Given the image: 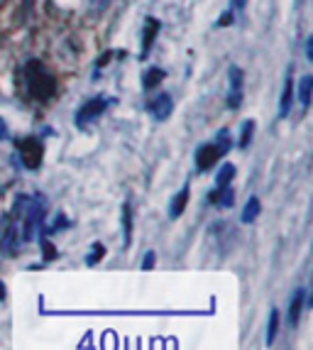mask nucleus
<instances>
[{"label":"nucleus","instance_id":"b1692460","mask_svg":"<svg viewBox=\"0 0 313 350\" xmlns=\"http://www.w3.org/2000/svg\"><path fill=\"white\" fill-rule=\"evenodd\" d=\"M230 23H232V10L226 12V15H223V18L218 20V25H215V27H226V25H230Z\"/></svg>","mask_w":313,"mask_h":350},{"label":"nucleus","instance_id":"f8f14e48","mask_svg":"<svg viewBox=\"0 0 313 350\" xmlns=\"http://www.w3.org/2000/svg\"><path fill=\"white\" fill-rule=\"evenodd\" d=\"M210 199H213L215 204H221L223 208H230L232 201H235V191H232V187L228 184V187H223V189H215V191L210 193Z\"/></svg>","mask_w":313,"mask_h":350},{"label":"nucleus","instance_id":"20e7f679","mask_svg":"<svg viewBox=\"0 0 313 350\" xmlns=\"http://www.w3.org/2000/svg\"><path fill=\"white\" fill-rule=\"evenodd\" d=\"M228 152V145L226 142H215V145H201L198 147V152H196V164H198V170L201 172H208V170H213L215 167V162L223 157Z\"/></svg>","mask_w":313,"mask_h":350},{"label":"nucleus","instance_id":"423d86ee","mask_svg":"<svg viewBox=\"0 0 313 350\" xmlns=\"http://www.w3.org/2000/svg\"><path fill=\"white\" fill-rule=\"evenodd\" d=\"M172 108H174V100H172V96L159 94L150 103V116L154 118L156 123H162V120H167V118L172 116Z\"/></svg>","mask_w":313,"mask_h":350},{"label":"nucleus","instance_id":"f3484780","mask_svg":"<svg viewBox=\"0 0 313 350\" xmlns=\"http://www.w3.org/2000/svg\"><path fill=\"white\" fill-rule=\"evenodd\" d=\"M277 333H279V311L272 309V314H269V328H267V345L274 343Z\"/></svg>","mask_w":313,"mask_h":350},{"label":"nucleus","instance_id":"a211bd4d","mask_svg":"<svg viewBox=\"0 0 313 350\" xmlns=\"http://www.w3.org/2000/svg\"><path fill=\"white\" fill-rule=\"evenodd\" d=\"M252 130H255V120H245L243 123V135H240V147H247L249 140H252Z\"/></svg>","mask_w":313,"mask_h":350},{"label":"nucleus","instance_id":"5701e85b","mask_svg":"<svg viewBox=\"0 0 313 350\" xmlns=\"http://www.w3.org/2000/svg\"><path fill=\"white\" fill-rule=\"evenodd\" d=\"M10 137V130H8V123L0 118V140H8Z\"/></svg>","mask_w":313,"mask_h":350},{"label":"nucleus","instance_id":"f257e3e1","mask_svg":"<svg viewBox=\"0 0 313 350\" xmlns=\"http://www.w3.org/2000/svg\"><path fill=\"white\" fill-rule=\"evenodd\" d=\"M23 83L29 98L40 100V103L54 98V94H57V76L37 59L23 66Z\"/></svg>","mask_w":313,"mask_h":350},{"label":"nucleus","instance_id":"ddd939ff","mask_svg":"<svg viewBox=\"0 0 313 350\" xmlns=\"http://www.w3.org/2000/svg\"><path fill=\"white\" fill-rule=\"evenodd\" d=\"M260 199L257 196H249L247 204H245V211H243V223L245 226H249V223H255V218L260 216Z\"/></svg>","mask_w":313,"mask_h":350},{"label":"nucleus","instance_id":"7ed1b4c3","mask_svg":"<svg viewBox=\"0 0 313 350\" xmlns=\"http://www.w3.org/2000/svg\"><path fill=\"white\" fill-rule=\"evenodd\" d=\"M113 100L111 98H105V96H98V98H91L88 103L81 105V111L76 113V125L79 128H86L88 123H93L96 118L100 116V113H105V108L111 105Z\"/></svg>","mask_w":313,"mask_h":350},{"label":"nucleus","instance_id":"1a4fd4ad","mask_svg":"<svg viewBox=\"0 0 313 350\" xmlns=\"http://www.w3.org/2000/svg\"><path fill=\"white\" fill-rule=\"evenodd\" d=\"M189 196H191V191H189V187H184L179 193H176L174 199H172V206H169V218L172 221H176V218L181 216L186 211V204H189Z\"/></svg>","mask_w":313,"mask_h":350},{"label":"nucleus","instance_id":"0eeeda50","mask_svg":"<svg viewBox=\"0 0 313 350\" xmlns=\"http://www.w3.org/2000/svg\"><path fill=\"white\" fill-rule=\"evenodd\" d=\"M159 20H154V18H147L145 20V32H142V59L150 54V49H152V44H154V40H156V35H159Z\"/></svg>","mask_w":313,"mask_h":350},{"label":"nucleus","instance_id":"9d476101","mask_svg":"<svg viewBox=\"0 0 313 350\" xmlns=\"http://www.w3.org/2000/svg\"><path fill=\"white\" fill-rule=\"evenodd\" d=\"M291 98H294V79L286 76L284 91H282V100H279V118H286L291 111Z\"/></svg>","mask_w":313,"mask_h":350},{"label":"nucleus","instance_id":"6ab92c4d","mask_svg":"<svg viewBox=\"0 0 313 350\" xmlns=\"http://www.w3.org/2000/svg\"><path fill=\"white\" fill-rule=\"evenodd\" d=\"M108 5H111V0H88V10H91L93 15H100Z\"/></svg>","mask_w":313,"mask_h":350},{"label":"nucleus","instance_id":"39448f33","mask_svg":"<svg viewBox=\"0 0 313 350\" xmlns=\"http://www.w3.org/2000/svg\"><path fill=\"white\" fill-rule=\"evenodd\" d=\"M228 81H230V91H228V108L230 111H238L240 103H243V81L245 76L238 66H230L228 71Z\"/></svg>","mask_w":313,"mask_h":350},{"label":"nucleus","instance_id":"a878e982","mask_svg":"<svg viewBox=\"0 0 313 350\" xmlns=\"http://www.w3.org/2000/svg\"><path fill=\"white\" fill-rule=\"evenodd\" d=\"M3 294H5V292H3V284H0V297H3Z\"/></svg>","mask_w":313,"mask_h":350},{"label":"nucleus","instance_id":"dca6fc26","mask_svg":"<svg viewBox=\"0 0 313 350\" xmlns=\"http://www.w3.org/2000/svg\"><path fill=\"white\" fill-rule=\"evenodd\" d=\"M232 176H235V167H232V164H226V167H221V172H218V176H215V189L228 187Z\"/></svg>","mask_w":313,"mask_h":350},{"label":"nucleus","instance_id":"f03ea898","mask_svg":"<svg viewBox=\"0 0 313 350\" xmlns=\"http://www.w3.org/2000/svg\"><path fill=\"white\" fill-rule=\"evenodd\" d=\"M18 152L27 170H40L42 167V157H44V145H42V140H37V137H25V140L18 142Z\"/></svg>","mask_w":313,"mask_h":350},{"label":"nucleus","instance_id":"6e6552de","mask_svg":"<svg viewBox=\"0 0 313 350\" xmlns=\"http://www.w3.org/2000/svg\"><path fill=\"white\" fill-rule=\"evenodd\" d=\"M303 306H306V292H303V286H299V289L294 292V297H291V306H289V323L291 326L299 323Z\"/></svg>","mask_w":313,"mask_h":350},{"label":"nucleus","instance_id":"aec40b11","mask_svg":"<svg viewBox=\"0 0 313 350\" xmlns=\"http://www.w3.org/2000/svg\"><path fill=\"white\" fill-rule=\"evenodd\" d=\"M103 252H105V250H103L100 245H93V252L86 257V262H88V265H96V260H100V257H103Z\"/></svg>","mask_w":313,"mask_h":350},{"label":"nucleus","instance_id":"4468645a","mask_svg":"<svg viewBox=\"0 0 313 350\" xmlns=\"http://www.w3.org/2000/svg\"><path fill=\"white\" fill-rule=\"evenodd\" d=\"M311 88H313V76L306 74L301 81H299V98H301L303 108H308V105H311Z\"/></svg>","mask_w":313,"mask_h":350},{"label":"nucleus","instance_id":"412c9836","mask_svg":"<svg viewBox=\"0 0 313 350\" xmlns=\"http://www.w3.org/2000/svg\"><path fill=\"white\" fill-rule=\"evenodd\" d=\"M245 5H247V0H230V10L232 12H243Z\"/></svg>","mask_w":313,"mask_h":350},{"label":"nucleus","instance_id":"393cba45","mask_svg":"<svg viewBox=\"0 0 313 350\" xmlns=\"http://www.w3.org/2000/svg\"><path fill=\"white\" fill-rule=\"evenodd\" d=\"M306 57H308V62H313V37H308V42H306Z\"/></svg>","mask_w":313,"mask_h":350},{"label":"nucleus","instance_id":"2eb2a0df","mask_svg":"<svg viewBox=\"0 0 313 350\" xmlns=\"http://www.w3.org/2000/svg\"><path fill=\"white\" fill-rule=\"evenodd\" d=\"M162 81H164V71L162 69H150L145 74V79H142V88H145V91H152V88L159 86Z\"/></svg>","mask_w":313,"mask_h":350},{"label":"nucleus","instance_id":"4be33fe9","mask_svg":"<svg viewBox=\"0 0 313 350\" xmlns=\"http://www.w3.org/2000/svg\"><path fill=\"white\" fill-rule=\"evenodd\" d=\"M152 267H154V252H147V255H145V262H142V269H152Z\"/></svg>","mask_w":313,"mask_h":350},{"label":"nucleus","instance_id":"9b49d317","mask_svg":"<svg viewBox=\"0 0 313 350\" xmlns=\"http://www.w3.org/2000/svg\"><path fill=\"white\" fill-rule=\"evenodd\" d=\"M122 245L128 247L130 243H133V206H130V201H125V206H122Z\"/></svg>","mask_w":313,"mask_h":350}]
</instances>
